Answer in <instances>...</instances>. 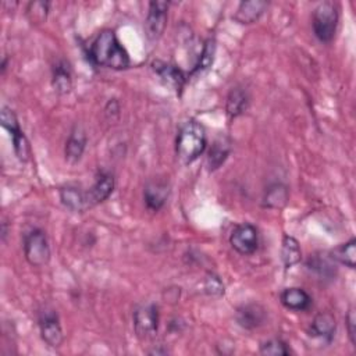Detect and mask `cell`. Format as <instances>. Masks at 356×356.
<instances>
[{"label":"cell","mask_w":356,"mask_h":356,"mask_svg":"<svg viewBox=\"0 0 356 356\" xmlns=\"http://www.w3.org/2000/svg\"><path fill=\"white\" fill-rule=\"evenodd\" d=\"M89 56L95 65L102 67L113 70L130 67V56L111 30H103L98 35L91 46Z\"/></svg>","instance_id":"cell-1"},{"label":"cell","mask_w":356,"mask_h":356,"mask_svg":"<svg viewBox=\"0 0 356 356\" xmlns=\"http://www.w3.org/2000/svg\"><path fill=\"white\" fill-rule=\"evenodd\" d=\"M208 138L203 126L195 120L187 122L178 133L175 151L178 159L184 164L195 162L206 149Z\"/></svg>","instance_id":"cell-2"},{"label":"cell","mask_w":356,"mask_h":356,"mask_svg":"<svg viewBox=\"0 0 356 356\" xmlns=\"http://www.w3.org/2000/svg\"><path fill=\"white\" fill-rule=\"evenodd\" d=\"M313 31L316 38L323 42L329 43L334 39L337 25H338V10L337 5L333 2H323L320 3L313 12Z\"/></svg>","instance_id":"cell-3"},{"label":"cell","mask_w":356,"mask_h":356,"mask_svg":"<svg viewBox=\"0 0 356 356\" xmlns=\"http://www.w3.org/2000/svg\"><path fill=\"white\" fill-rule=\"evenodd\" d=\"M24 255L27 262L34 267H42L50 260V248L46 234L34 228L24 235Z\"/></svg>","instance_id":"cell-4"},{"label":"cell","mask_w":356,"mask_h":356,"mask_svg":"<svg viewBox=\"0 0 356 356\" xmlns=\"http://www.w3.org/2000/svg\"><path fill=\"white\" fill-rule=\"evenodd\" d=\"M0 122H2L3 129H6L12 135L14 152H16V156L19 157V160L24 162V163L28 162L30 156H31L30 142L20 129V124L17 122V117H16L14 111L12 109L3 106L2 113H0Z\"/></svg>","instance_id":"cell-5"},{"label":"cell","mask_w":356,"mask_h":356,"mask_svg":"<svg viewBox=\"0 0 356 356\" xmlns=\"http://www.w3.org/2000/svg\"><path fill=\"white\" fill-rule=\"evenodd\" d=\"M231 247L241 255H252L259 247V234L256 227L249 223L236 225L230 235Z\"/></svg>","instance_id":"cell-6"},{"label":"cell","mask_w":356,"mask_h":356,"mask_svg":"<svg viewBox=\"0 0 356 356\" xmlns=\"http://www.w3.org/2000/svg\"><path fill=\"white\" fill-rule=\"evenodd\" d=\"M39 330L42 340L52 348H58L63 341V330L54 311H43L39 316Z\"/></svg>","instance_id":"cell-7"},{"label":"cell","mask_w":356,"mask_h":356,"mask_svg":"<svg viewBox=\"0 0 356 356\" xmlns=\"http://www.w3.org/2000/svg\"><path fill=\"white\" fill-rule=\"evenodd\" d=\"M157 326L159 312L155 305H144L134 312V330L140 338L145 340L155 335Z\"/></svg>","instance_id":"cell-8"},{"label":"cell","mask_w":356,"mask_h":356,"mask_svg":"<svg viewBox=\"0 0 356 356\" xmlns=\"http://www.w3.org/2000/svg\"><path fill=\"white\" fill-rule=\"evenodd\" d=\"M167 2H151L145 21V30L149 39L155 41L162 36L167 24Z\"/></svg>","instance_id":"cell-9"},{"label":"cell","mask_w":356,"mask_h":356,"mask_svg":"<svg viewBox=\"0 0 356 356\" xmlns=\"http://www.w3.org/2000/svg\"><path fill=\"white\" fill-rule=\"evenodd\" d=\"M114 190V177L110 173H100L96 178L92 188L87 192V202L88 208L99 205L104 202Z\"/></svg>","instance_id":"cell-10"},{"label":"cell","mask_w":356,"mask_h":356,"mask_svg":"<svg viewBox=\"0 0 356 356\" xmlns=\"http://www.w3.org/2000/svg\"><path fill=\"white\" fill-rule=\"evenodd\" d=\"M281 304L291 311L296 312H304L308 311L312 307V298L311 295L302 289V288H285L280 295Z\"/></svg>","instance_id":"cell-11"},{"label":"cell","mask_w":356,"mask_h":356,"mask_svg":"<svg viewBox=\"0 0 356 356\" xmlns=\"http://www.w3.org/2000/svg\"><path fill=\"white\" fill-rule=\"evenodd\" d=\"M266 320V311L256 304H249L241 307L236 311V322L247 330H254L262 326Z\"/></svg>","instance_id":"cell-12"},{"label":"cell","mask_w":356,"mask_h":356,"mask_svg":"<svg viewBox=\"0 0 356 356\" xmlns=\"http://www.w3.org/2000/svg\"><path fill=\"white\" fill-rule=\"evenodd\" d=\"M269 3L263 0H251V2H243L236 13L234 14V20L240 24H252L258 21L262 14L266 12Z\"/></svg>","instance_id":"cell-13"},{"label":"cell","mask_w":356,"mask_h":356,"mask_svg":"<svg viewBox=\"0 0 356 356\" xmlns=\"http://www.w3.org/2000/svg\"><path fill=\"white\" fill-rule=\"evenodd\" d=\"M152 67H153V70L156 71V74H157L168 87H173V88L177 89V91L183 89L184 82H186V76H184V73H183L180 69L173 66V65L160 62V60L153 62Z\"/></svg>","instance_id":"cell-14"},{"label":"cell","mask_w":356,"mask_h":356,"mask_svg":"<svg viewBox=\"0 0 356 356\" xmlns=\"http://www.w3.org/2000/svg\"><path fill=\"white\" fill-rule=\"evenodd\" d=\"M168 186L164 181H152L146 186L145 192H144V198H145V203L148 206V209L157 212L159 209H162L168 198Z\"/></svg>","instance_id":"cell-15"},{"label":"cell","mask_w":356,"mask_h":356,"mask_svg":"<svg viewBox=\"0 0 356 356\" xmlns=\"http://www.w3.org/2000/svg\"><path fill=\"white\" fill-rule=\"evenodd\" d=\"M87 134L81 126H76L66 142V159L70 163H77L85 151Z\"/></svg>","instance_id":"cell-16"},{"label":"cell","mask_w":356,"mask_h":356,"mask_svg":"<svg viewBox=\"0 0 356 356\" xmlns=\"http://www.w3.org/2000/svg\"><path fill=\"white\" fill-rule=\"evenodd\" d=\"M60 199H62V203L71 212H84L89 209L87 202V192H82L78 187L67 186L62 188Z\"/></svg>","instance_id":"cell-17"},{"label":"cell","mask_w":356,"mask_h":356,"mask_svg":"<svg viewBox=\"0 0 356 356\" xmlns=\"http://www.w3.org/2000/svg\"><path fill=\"white\" fill-rule=\"evenodd\" d=\"M335 327H337L335 318L329 312H322V313L316 315V318L312 322L311 335L320 337V338L330 341L334 337Z\"/></svg>","instance_id":"cell-18"},{"label":"cell","mask_w":356,"mask_h":356,"mask_svg":"<svg viewBox=\"0 0 356 356\" xmlns=\"http://www.w3.org/2000/svg\"><path fill=\"white\" fill-rule=\"evenodd\" d=\"M249 106V96L243 88H234L227 98V114L230 118H235L244 114Z\"/></svg>","instance_id":"cell-19"},{"label":"cell","mask_w":356,"mask_h":356,"mask_svg":"<svg viewBox=\"0 0 356 356\" xmlns=\"http://www.w3.org/2000/svg\"><path fill=\"white\" fill-rule=\"evenodd\" d=\"M230 152H231V142L225 137L217 138L209 151V156H208L209 170L210 171L217 170L227 160Z\"/></svg>","instance_id":"cell-20"},{"label":"cell","mask_w":356,"mask_h":356,"mask_svg":"<svg viewBox=\"0 0 356 356\" xmlns=\"http://www.w3.org/2000/svg\"><path fill=\"white\" fill-rule=\"evenodd\" d=\"M302 259V252L300 248V243L291 235H284L282 247H281V260L285 269H289L298 265Z\"/></svg>","instance_id":"cell-21"},{"label":"cell","mask_w":356,"mask_h":356,"mask_svg":"<svg viewBox=\"0 0 356 356\" xmlns=\"http://www.w3.org/2000/svg\"><path fill=\"white\" fill-rule=\"evenodd\" d=\"M53 88L60 95L69 93L73 87L71 70L66 62H58L53 67Z\"/></svg>","instance_id":"cell-22"},{"label":"cell","mask_w":356,"mask_h":356,"mask_svg":"<svg viewBox=\"0 0 356 356\" xmlns=\"http://www.w3.org/2000/svg\"><path fill=\"white\" fill-rule=\"evenodd\" d=\"M330 258L349 269H355L356 263V240L351 238L348 243L341 244L340 247L334 248L330 254Z\"/></svg>","instance_id":"cell-23"},{"label":"cell","mask_w":356,"mask_h":356,"mask_svg":"<svg viewBox=\"0 0 356 356\" xmlns=\"http://www.w3.org/2000/svg\"><path fill=\"white\" fill-rule=\"evenodd\" d=\"M288 190L282 184H273L266 190L263 198V206L270 209H281L288 202Z\"/></svg>","instance_id":"cell-24"},{"label":"cell","mask_w":356,"mask_h":356,"mask_svg":"<svg viewBox=\"0 0 356 356\" xmlns=\"http://www.w3.org/2000/svg\"><path fill=\"white\" fill-rule=\"evenodd\" d=\"M49 2H31L27 8V16L32 24H41L46 20L49 12Z\"/></svg>","instance_id":"cell-25"},{"label":"cell","mask_w":356,"mask_h":356,"mask_svg":"<svg viewBox=\"0 0 356 356\" xmlns=\"http://www.w3.org/2000/svg\"><path fill=\"white\" fill-rule=\"evenodd\" d=\"M260 353L270 356H287L291 353V351L281 340H270L260 345Z\"/></svg>","instance_id":"cell-26"},{"label":"cell","mask_w":356,"mask_h":356,"mask_svg":"<svg viewBox=\"0 0 356 356\" xmlns=\"http://www.w3.org/2000/svg\"><path fill=\"white\" fill-rule=\"evenodd\" d=\"M308 266H309V269L315 270L316 273H319L323 277H330L333 274V266L326 259H322L320 256H315L313 259L311 258Z\"/></svg>","instance_id":"cell-27"},{"label":"cell","mask_w":356,"mask_h":356,"mask_svg":"<svg viewBox=\"0 0 356 356\" xmlns=\"http://www.w3.org/2000/svg\"><path fill=\"white\" fill-rule=\"evenodd\" d=\"M205 292L212 296H220L224 293V285L214 274H208L205 280Z\"/></svg>","instance_id":"cell-28"},{"label":"cell","mask_w":356,"mask_h":356,"mask_svg":"<svg viewBox=\"0 0 356 356\" xmlns=\"http://www.w3.org/2000/svg\"><path fill=\"white\" fill-rule=\"evenodd\" d=\"M345 324H346L349 340H351L352 345L356 346V316H355V309L353 308H351L348 311L346 318H345Z\"/></svg>","instance_id":"cell-29"}]
</instances>
